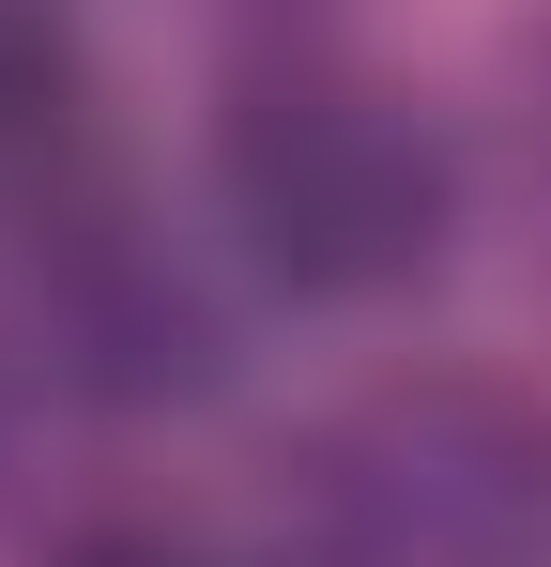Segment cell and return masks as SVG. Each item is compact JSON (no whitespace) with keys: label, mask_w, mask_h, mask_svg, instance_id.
<instances>
[{"label":"cell","mask_w":551,"mask_h":567,"mask_svg":"<svg viewBox=\"0 0 551 567\" xmlns=\"http://www.w3.org/2000/svg\"><path fill=\"white\" fill-rule=\"evenodd\" d=\"M291 567H551V414L506 383H367L276 491Z\"/></svg>","instance_id":"1"},{"label":"cell","mask_w":551,"mask_h":567,"mask_svg":"<svg viewBox=\"0 0 551 567\" xmlns=\"http://www.w3.org/2000/svg\"><path fill=\"white\" fill-rule=\"evenodd\" d=\"M215 199H230L246 261L322 291V307L429 277L445 230H459L445 138L383 78H353V62H261L246 93L215 107Z\"/></svg>","instance_id":"2"},{"label":"cell","mask_w":551,"mask_h":567,"mask_svg":"<svg viewBox=\"0 0 551 567\" xmlns=\"http://www.w3.org/2000/svg\"><path fill=\"white\" fill-rule=\"evenodd\" d=\"M31 353H46V383H77L107 414H154V399L215 383V291L184 277L154 230H123V215H46Z\"/></svg>","instance_id":"3"},{"label":"cell","mask_w":551,"mask_h":567,"mask_svg":"<svg viewBox=\"0 0 551 567\" xmlns=\"http://www.w3.org/2000/svg\"><path fill=\"white\" fill-rule=\"evenodd\" d=\"M62 169H77V47L31 0H0V199H62Z\"/></svg>","instance_id":"4"},{"label":"cell","mask_w":551,"mask_h":567,"mask_svg":"<svg viewBox=\"0 0 551 567\" xmlns=\"http://www.w3.org/2000/svg\"><path fill=\"white\" fill-rule=\"evenodd\" d=\"M31 567H199V553H184L154 506H77V522H62V537H46Z\"/></svg>","instance_id":"5"}]
</instances>
